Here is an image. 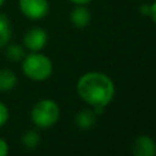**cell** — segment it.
Masks as SVG:
<instances>
[{
  "label": "cell",
  "mask_w": 156,
  "mask_h": 156,
  "mask_svg": "<svg viewBox=\"0 0 156 156\" xmlns=\"http://www.w3.org/2000/svg\"><path fill=\"white\" fill-rule=\"evenodd\" d=\"M18 4L21 12L32 21L45 18L49 11L48 0H19Z\"/></svg>",
  "instance_id": "4"
},
{
  "label": "cell",
  "mask_w": 156,
  "mask_h": 156,
  "mask_svg": "<svg viewBox=\"0 0 156 156\" xmlns=\"http://www.w3.org/2000/svg\"><path fill=\"white\" fill-rule=\"evenodd\" d=\"M140 12H141V15H144V16H149V4L148 3H144V4L140 5Z\"/></svg>",
  "instance_id": "16"
},
{
  "label": "cell",
  "mask_w": 156,
  "mask_h": 156,
  "mask_svg": "<svg viewBox=\"0 0 156 156\" xmlns=\"http://www.w3.org/2000/svg\"><path fill=\"white\" fill-rule=\"evenodd\" d=\"M149 18L156 23V0L152 4H149Z\"/></svg>",
  "instance_id": "15"
},
{
  "label": "cell",
  "mask_w": 156,
  "mask_h": 156,
  "mask_svg": "<svg viewBox=\"0 0 156 156\" xmlns=\"http://www.w3.org/2000/svg\"><path fill=\"white\" fill-rule=\"evenodd\" d=\"M5 56L11 62H21L26 56V52H25L23 47L19 44H7L5 45Z\"/></svg>",
  "instance_id": "12"
},
{
  "label": "cell",
  "mask_w": 156,
  "mask_h": 156,
  "mask_svg": "<svg viewBox=\"0 0 156 156\" xmlns=\"http://www.w3.org/2000/svg\"><path fill=\"white\" fill-rule=\"evenodd\" d=\"M60 118V108L52 99H41L33 105L30 119L40 129H49L55 126Z\"/></svg>",
  "instance_id": "3"
},
{
  "label": "cell",
  "mask_w": 156,
  "mask_h": 156,
  "mask_svg": "<svg viewBox=\"0 0 156 156\" xmlns=\"http://www.w3.org/2000/svg\"><path fill=\"white\" fill-rule=\"evenodd\" d=\"M8 118H10V111H8V107L4 104V103L0 101V127H3L5 123H7Z\"/></svg>",
  "instance_id": "13"
},
{
  "label": "cell",
  "mask_w": 156,
  "mask_h": 156,
  "mask_svg": "<svg viewBox=\"0 0 156 156\" xmlns=\"http://www.w3.org/2000/svg\"><path fill=\"white\" fill-rule=\"evenodd\" d=\"M4 2H5V0H0V7H2V5L4 4Z\"/></svg>",
  "instance_id": "18"
},
{
  "label": "cell",
  "mask_w": 156,
  "mask_h": 156,
  "mask_svg": "<svg viewBox=\"0 0 156 156\" xmlns=\"http://www.w3.org/2000/svg\"><path fill=\"white\" fill-rule=\"evenodd\" d=\"M11 34H12V27H11L10 18L5 14L0 12V48L10 43Z\"/></svg>",
  "instance_id": "10"
},
{
  "label": "cell",
  "mask_w": 156,
  "mask_h": 156,
  "mask_svg": "<svg viewBox=\"0 0 156 156\" xmlns=\"http://www.w3.org/2000/svg\"><path fill=\"white\" fill-rule=\"evenodd\" d=\"M8 151H10V148H8V143L4 140V138L0 137V156H7Z\"/></svg>",
  "instance_id": "14"
},
{
  "label": "cell",
  "mask_w": 156,
  "mask_h": 156,
  "mask_svg": "<svg viewBox=\"0 0 156 156\" xmlns=\"http://www.w3.org/2000/svg\"><path fill=\"white\" fill-rule=\"evenodd\" d=\"M77 93L90 107H107L115 96V85L107 74L90 71L80 77Z\"/></svg>",
  "instance_id": "1"
},
{
  "label": "cell",
  "mask_w": 156,
  "mask_h": 156,
  "mask_svg": "<svg viewBox=\"0 0 156 156\" xmlns=\"http://www.w3.org/2000/svg\"><path fill=\"white\" fill-rule=\"evenodd\" d=\"M21 144L25 149L27 151H33L38 147L40 144V134L36 130H26L21 137Z\"/></svg>",
  "instance_id": "11"
},
{
  "label": "cell",
  "mask_w": 156,
  "mask_h": 156,
  "mask_svg": "<svg viewBox=\"0 0 156 156\" xmlns=\"http://www.w3.org/2000/svg\"><path fill=\"white\" fill-rule=\"evenodd\" d=\"M69 2L74 3L76 5H86V4H89L92 0H69Z\"/></svg>",
  "instance_id": "17"
},
{
  "label": "cell",
  "mask_w": 156,
  "mask_h": 156,
  "mask_svg": "<svg viewBox=\"0 0 156 156\" xmlns=\"http://www.w3.org/2000/svg\"><path fill=\"white\" fill-rule=\"evenodd\" d=\"M97 115L93 111V108H85L77 112L76 115V125L81 130H89L96 125Z\"/></svg>",
  "instance_id": "8"
},
{
  "label": "cell",
  "mask_w": 156,
  "mask_h": 156,
  "mask_svg": "<svg viewBox=\"0 0 156 156\" xmlns=\"http://www.w3.org/2000/svg\"><path fill=\"white\" fill-rule=\"evenodd\" d=\"M22 71L32 81L43 82L52 76L54 65L47 55L41 52H30L22 59Z\"/></svg>",
  "instance_id": "2"
},
{
  "label": "cell",
  "mask_w": 156,
  "mask_h": 156,
  "mask_svg": "<svg viewBox=\"0 0 156 156\" xmlns=\"http://www.w3.org/2000/svg\"><path fill=\"white\" fill-rule=\"evenodd\" d=\"M132 154L134 156H155L156 143L147 134L138 136L132 144Z\"/></svg>",
  "instance_id": "6"
},
{
  "label": "cell",
  "mask_w": 156,
  "mask_h": 156,
  "mask_svg": "<svg viewBox=\"0 0 156 156\" xmlns=\"http://www.w3.org/2000/svg\"><path fill=\"white\" fill-rule=\"evenodd\" d=\"M48 43V34L41 27H32L23 36V47L30 52H40Z\"/></svg>",
  "instance_id": "5"
},
{
  "label": "cell",
  "mask_w": 156,
  "mask_h": 156,
  "mask_svg": "<svg viewBox=\"0 0 156 156\" xmlns=\"http://www.w3.org/2000/svg\"><path fill=\"white\" fill-rule=\"evenodd\" d=\"M16 74L10 69H2L0 70V92L7 93L11 92L16 86Z\"/></svg>",
  "instance_id": "9"
},
{
  "label": "cell",
  "mask_w": 156,
  "mask_h": 156,
  "mask_svg": "<svg viewBox=\"0 0 156 156\" xmlns=\"http://www.w3.org/2000/svg\"><path fill=\"white\" fill-rule=\"evenodd\" d=\"M70 21L73 26L77 29H85L92 21L90 11L85 5H77L70 12Z\"/></svg>",
  "instance_id": "7"
}]
</instances>
